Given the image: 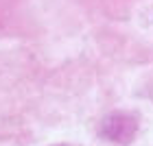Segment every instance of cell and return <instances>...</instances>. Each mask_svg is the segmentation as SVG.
I'll use <instances>...</instances> for the list:
<instances>
[]
</instances>
